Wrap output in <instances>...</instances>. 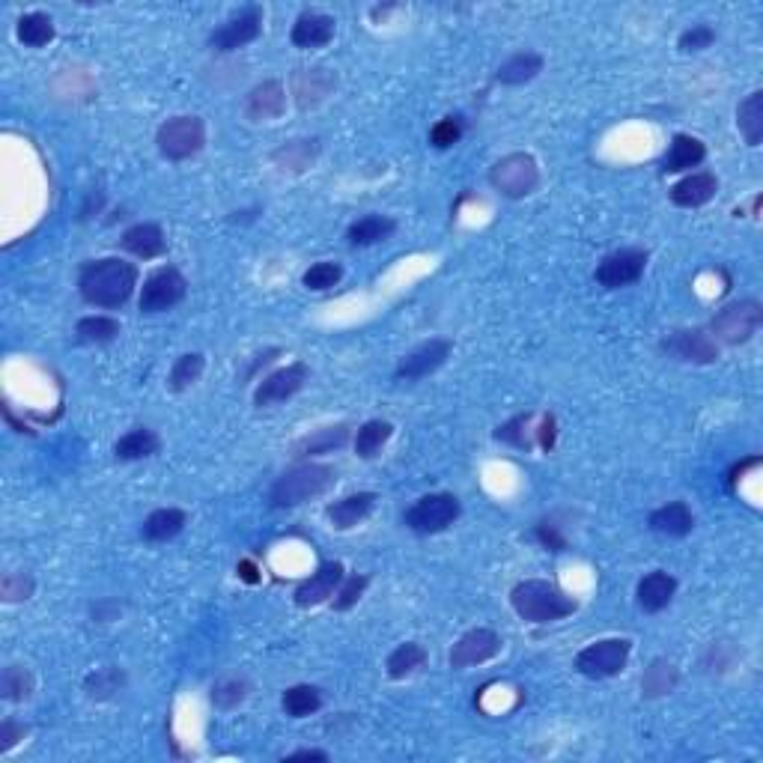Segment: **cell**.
<instances>
[{"label":"cell","mask_w":763,"mask_h":763,"mask_svg":"<svg viewBox=\"0 0 763 763\" xmlns=\"http://www.w3.org/2000/svg\"><path fill=\"white\" fill-rule=\"evenodd\" d=\"M138 287V266L126 263L120 257H105V260H93L81 269L78 275V290L81 299L93 307H123Z\"/></svg>","instance_id":"cell-1"},{"label":"cell","mask_w":763,"mask_h":763,"mask_svg":"<svg viewBox=\"0 0 763 763\" xmlns=\"http://www.w3.org/2000/svg\"><path fill=\"white\" fill-rule=\"evenodd\" d=\"M510 606L528 623H555L579 609L573 597H567L555 582H546V579L519 582L510 591Z\"/></svg>","instance_id":"cell-2"},{"label":"cell","mask_w":763,"mask_h":763,"mask_svg":"<svg viewBox=\"0 0 763 763\" xmlns=\"http://www.w3.org/2000/svg\"><path fill=\"white\" fill-rule=\"evenodd\" d=\"M337 474L331 465L325 462H299L293 468H287L275 486L269 489V504L272 507H299L310 498L325 495L334 486Z\"/></svg>","instance_id":"cell-3"},{"label":"cell","mask_w":763,"mask_h":763,"mask_svg":"<svg viewBox=\"0 0 763 763\" xmlns=\"http://www.w3.org/2000/svg\"><path fill=\"white\" fill-rule=\"evenodd\" d=\"M489 185L507 197V200H522L528 194L537 191L540 185V167L534 161V155L528 153H510L498 158L489 170Z\"/></svg>","instance_id":"cell-4"},{"label":"cell","mask_w":763,"mask_h":763,"mask_svg":"<svg viewBox=\"0 0 763 763\" xmlns=\"http://www.w3.org/2000/svg\"><path fill=\"white\" fill-rule=\"evenodd\" d=\"M763 322V307L755 299H743V302H731L725 305L713 319H710V337L716 343H728V346H740L749 343Z\"/></svg>","instance_id":"cell-5"},{"label":"cell","mask_w":763,"mask_h":763,"mask_svg":"<svg viewBox=\"0 0 763 763\" xmlns=\"http://www.w3.org/2000/svg\"><path fill=\"white\" fill-rule=\"evenodd\" d=\"M155 144L167 161H185L206 147V123L194 114L170 117L167 123L158 126Z\"/></svg>","instance_id":"cell-6"},{"label":"cell","mask_w":763,"mask_h":763,"mask_svg":"<svg viewBox=\"0 0 763 763\" xmlns=\"http://www.w3.org/2000/svg\"><path fill=\"white\" fill-rule=\"evenodd\" d=\"M459 513H462V507H459L457 495H451V492H430V495H421L406 510L403 522L415 534H442V531H448L457 522Z\"/></svg>","instance_id":"cell-7"},{"label":"cell","mask_w":763,"mask_h":763,"mask_svg":"<svg viewBox=\"0 0 763 763\" xmlns=\"http://www.w3.org/2000/svg\"><path fill=\"white\" fill-rule=\"evenodd\" d=\"M629 653H632V641H626V638H603V641H594V644H588L585 650H579V656H576V671H579L582 677H591V680L617 677V674L626 668Z\"/></svg>","instance_id":"cell-8"},{"label":"cell","mask_w":763,"mask_h":763,"mask_svg":"<svg viewBox=\"0 0 763 763\" xmlns=\"http://www.w3.org/2000/svg\"><path fill=\"white\" fill-rule=\"evenodd\" d=\"M188 293V281L176 266H158L141 287V313H164L176 307Z\"/></svg>","instance_id":"cell-9"},{"label":"cell","mask_w":763,"mask_h":763,"mask_svg":"<svg viewBox=\"0 0 763 763\" xmlns=\"http://www.w3.org/2000/svg\"><path fill=\"white\" fill-rule=\"evenodd\" d=\"M260 33H263V9L245 6L236 15H230L218 30L209 33V48L230 54V51H239V48L251 45L254 39H260Z\"/></svg>","instance_id":"cell-10"},{"label":"cell","mask_w":763,"mask_h":763,"mask_svg":"<svg viewBox=\"0 0 763 763\" xmlns=\"http://www.w3.org/2000/svg\"><path fill=\"white\" fill-rule=\"evenodd\" d=\"M662 352L689 364H713L719 358V343L704 328H677L662 340Z\"/></svg>","instance_id":"cell-11"},{"label":"cell","mask_w":763,"mask_h":763,"mask_svg":"<svg viewBox=\"0 0 763 763\" xmlns=\"http://www.w3.org/2000/svg\"><path fill=\"white\" fill-rule=\"evenodd\" d=\"M307 379H310V367L305 361H296V364H287V367L269 373L254 391V406L266 409V406H275V403H284V400L296 397L305 388Z\"/></svg>","instance_id":"cell-12"},{"label":"cell","mask_w":763,"mask_h":763,"mask_svg":"<svg viewBox=\"0 0 763 763\" xmlns=\"http://www.w3.org/2000/svg\"><path fill=\"white\" fill-rule=\"evenodd\" d=\"M501 635L495 629H486V626H477V629H468L465 635H459L457 644L451 647V668H471V665H483L489 659H495L501 653Z\"/></svg>","instance_id":"cell-13"},{"label":"cell","mask_w":763,"mask_h":763,"mask_svg":"<svg viewBox=\"0 0 763 763\" xmlns=\"http://www.w3.org/2000/svg\"><path fill=\"white\" fill-rule=\"evenodd\" d=\"M451 352H454V343H451L448 337H433V340L415 346L412 352H406V355L400 358L394 376H397V379H406V382L424 379V376L436 373V370L451 358Z\"/></svg>","instance_id":"cell-14"},{"label":"cell","mask_w":763,"mask_h":763,"mask_svg":"<svg viewBox=\"0 0 763 763\" xmlns=\"http://www.w3.org/2000/svg\"><path fill=\"white\" fill-rule=\"evenodd\" d=\"M644 269H647V251L620 248L597 266V284L606 290H620V287L635 284L644 275Z\"/></svg>","instance_id":"cell-15"},{"label":"cell","mask_w":763,"mask_h":763,"mask_svg":"<svg viewBox=\"0 0 763 763\" xmlns=\"http://www.w3.org/2000/svg\"><path fill=\"white\" fill-rule=\"evenodd\" d=\"M334 87H337V75L325 66H302L293 72V99L302 111L325 102Z\"/></svg>","instance_id":"cell-16"},{"label":"cell","mask_w":763,"mask_h":763,"mask_svg":"<svg viewBox=\"0 0 763 763\" xmlns=\"http://www.w3.org/2000/svg\"><path fill=\"white\" fill-rule=\"evenodd\" d=\"M343 579H346V576H343V564H340V561L322 564L316 573H310V579H305V582L296 588V594H293V597H296V606H299V609H313V606L331 600Z\"/></svg>","instance_id":"cell-17"},{"label":"cell","mask_w":763,"mask_h":763,"mask_svg":"<svg viewBox=\"0 0 763 763\" xmlns=\"http://www.w3.org/2000/svg\"><path fill=\"white\" fill-rule=\"evenodd\" d=\"M287 111V90L281 81L269 78L263 84H257L248 96H245V117L251 123H266V120H278Z\"/></svg>","instance_id":"cell-18"},{"label":"cell","mask_w":763,"mask_h":763,"mask_svg":"<svg viewBox=\"0 0 763 763\" xmlns=\"http://www.w3.org/2000/svg\"><path fill=\"white\" fill-rule=\"evenodd\" d=\"M719 191V179L710 170H698L683 176L674 188H671V203L680 209H698L704 203H710Z\"/></svg>","instance_id":"cell-19"},{"label":"cell","mask_w":763,"mask_h":763,"mask_svg":"<svg viewBox=\"0 0 763 763\" xmlns=\"http://www.w3.org/2000/svg\"><path fill=\"white\" fill-rule=\"evenodd\" d=\"M376 501H379L376 492H355V495H346V498L328 504V507H325V516H328V522H331L337 531H352L355 525H361V522L373 513Z\"/></svg>","instance_id":"cell-20"},{"label":"cell","mask_w":763,"mask_h":763,"mask_svg":"<svg viewBox=\"0 0 763 763\" xmlns=\"http://www.w3.org/2000/svg\"><path fill=\"white\" fill-rule=\"evenodd\" d=\"M334 30H337V21L325 12H302L293 24V45L302 48V51H313V48H322L334 39Z\"/></svg>","instance_id":"cell-21"},{"label":"cell","mask_w":763,"mask_h":763,"mask_svg":"<svg viewBox=\"0 0 763 763\" xmlns=\"http://www.w3.org/2000/svg\"><path fill=\"white\" fill-rule=\"evenodd\" d=\"M120 248L129 251L132 257H138V260H155L167 251V239H164V230L158 224L141 221V224L129 227L120 236Z\"/></svg>","instance_id":"cell-22"},{"label":"cell","mask_w":763,"mask_h":763,"mask_svg":"<svg viewBox=\"0 0 763 763\" xmlns=\"http://www.w3.org/2000/svg\"><path fill=\"white\" fill-rule=\"evenodd\" d=\"M674 594H677V579L668 576L665 570L647 573V576L638 582V591H635L638 606L647 611V614H656V611L668 609L671 600H674Z\"/></svg>","instance_id":"cell-23"},{"label":"cell","mask_w":763,"mask_h":763,"mask_svg":"<svg viewBox=\"0 0 763 763\" xmlns=\"http://www.w3.org/2000/svg\"><path fill=\"white\" fill-rule=\"evenodd\" d=\"M647 525H650V531H656L662 537H686L695 528V516L686 501H671V504L653 510Z\"/></svg>","instance_id":"cell-24"},{"label":"cell","mask_w":763,"mask_h":763,"mask_svg":"<svg viewBox=\"0 0 763 763\" xmlns=\"http://www.w3.org/2000/svg\"><path fill=\"white\" fill-rule=\"evenodd\" d=\"M540 72H543V57L537 51H516L498 66L495 81L504 87H522V84L534 81Z\"/></svg>","instance_id":"cell-25"},{"label":"cell","mask_w":763,"mask_h":763,"mask_svg":"<svg viewBox=\"0 0 763 763\" xmlns=\"http://www.w3.org/2000/svg\"><path fill=\"white\" fill-rule=\"evenodd\" d=\"M397 233V221L388 218V215H364L358 218L349 230H346V239L352 248H370V245H379L385 239H391Z\"/></svg>","instance_id":"cell-26"},{"label":"cell","mask_w":763,"mask_h":763,"mask_svg":"<svg viewBox=\"0 0 763 763\" xmlns=\"http://www.w3.org/2000/svg\"><path fill=\"white\" fill-rule=\"evenodd\" d=\"M704 158H707L704 141H698L692 135H674V141L665 153V161H662V170L665 173H683V170L698 167Z\"/></svg>","instance_id":"cell-27"},{"label":"cell","mask_w":763,"mask_h":763,"mask_svg":"<svg viewBox=\"0 0 763 763\" xmlns=\"http://www.w3.org/2000/svg\"><path fill=\"white\" fill-rule=\"evenodd\" d=\"M185 522H188V513H185V510H179V507H161V510H155V513H150V516L144 519L141 537L150 540V543H167V540H173V537L185 528Z\"/></svg>","instance_id":"cell-28"},{"label":"cell","mask_w":763,"mask_h":763,"mask_svg":"<svg viewBox=\"0 0 763 763\" xmlns=\"http://www.w3.org/2000/svg\"><path fill=\"white\" fill-rule=\"evenodd\" d=\"M161 451V439L150 427H135L132 433H126L117 445H114V457L123 462H135V459L155 457Z\"/></svg>","instance_id":"cell-29"},{"label":"cell","mask_w":763,"mask_h":763,"mask_svg":"<svg viewBox=\"0 0 763 763\" xmlns=\"http://www.w3.org/2000/svg\"><path fill=\"white\" fill-rule=\"evenodd\" d=\"M349 442V427L346 424H337V427H325V430H316L305 436L302 442H296L293 448V457H313V454H331V451H340L343 445Z\"/></svg>","instance_id":"cell-30"},{"label":"cell","mask_w":763,"mask_h":763,"mask_svg":"<svg viewBox=\"0 0 763 763\" xmlns=\"http://www.w3.org/2000/svg\"><path fill=\"white\" fill-rule=\"evenodd\" d=\"M495 439L516 448V451H534L537 448V427H534V412H522L510 421H504L495 430Z\"/></svg>","instance_id":"cell-31"},{"label":"cell","mask_w":763,"mask_h":763,"mask_svg":"<svg viewBox=\"0 0 763 763\" xmlns=\"http://www.w3.org/2000/svg\"><path fill=\"white\" fill-rule=\"evenodd\" d=\"M15 36H18V42H24L27 48H45L48 42H54L57 30H54L51 15H45V12H27V15L18 18Z\"/></svg>","instance_id":"cell-32"},{"label":"cell","mask_w":763,"mask_h":763,"mask_svg":"<svg viewBox=\"0 0 763 763\" xmlns=\"http://www.w3.org/2000/svg\"><path fill=\"white\" fill-rule=\"evenodd\" d=\"M677 683H680L677 665H671L668 659H653V662L644 668L641 695H644V698H662V695H668Z\"/></svg>","instance_id":"cell-33"},{"label":"cell","mask_w":763,"mask_h":763,"mask_svg":"<svg viewBox=\"0 0 763 763\" xmlns=\"http://www.w3.org/2000/svg\"><path fill=\"white\" fill-rule=\"evenodd\" d=\"M737 129L743 132L749 147H761L763 141V93L755 90L737 108Z\"/></svg>","instance_id":"cell-34"},{"label":"cell","mask_w":763,"mask_h":763,"mask_svg":"<svg viewBox=\"0 0 763 763\" xmlns=\"http://www.w3.org/2000/svg\"><path fill=\"white\" fill-rule=\"evenodd\" d=\"M284 704V713L290 719H305V716H313L322 710V689L319 686H310V683H299V686H290L281 698Z\"/></svg>","instance_id":"cell-35"},{"label":"cell","mask_w":763,"mask_h":763,"mask_svg":"<svg viewBox=\"0 0 763 763\" xmlns=\"http://www.w3.org/2000/svg\"><path fill=\"white\" fill-rule=\"evenodd\" d=\"M120 334V322L114 316H84L78 319L75 325V340L78 343H87V346H102V343H111L117 340Z\"/></svg>","instance_id":"cell-36"},{"label":"cell","mask_w":763,"mask_h":763,"mask_svg":"<svg viewBox=\"0 0 763 763\" xmlns=\"http://www.w3.org/2000/svg\"><path fill=\"white\" fill-rule=\"evenodd\" d=\"M394 436V424L391 421H367L358 427L355 433V457L373 459Z\"/></svg>","instance_id":"cell-37"},{"label":"cell","mask_w":763,"mask_h":763,"mask_svg":"<svg viewBox=\"0 0 763 763\" xmlns=\"http://www.w3.org/2000/svg\"><path fill=\"white\" fill-rule=\"evenodd\" d=\"M424 662H427V650H424V644H418V641H406V644H400L397 650H391V656H388L385 668H388V677H391V680H403V677L415 674Z\"/></svg>","instance_id":"cell-38"},{"label":"cell","mask_w":763,"mask_h":763,"mask_svg":"<svg viewBox=\"0 0 763 763\" xmlns=\"http://www.w3.org/2000/svg\"><path fill=\"white\" fill-rule=\"evenodd\" d=\"M33 674L24 665H6L0 674V695L12 704H21L33 695Z\"/></svg>","instance_id":"cell-39"},{"label":"cell","mask_w":763,"mask_h":763,"mask_svg":"<svg viewBox=\"0 0 763 763\" xmlns=\"http://www.w3.org/2000/svg\"><path fill=\"white\" fill-rule=\"evenodd\" d=\"M316 153H319L316 141H290L287 147H281L278 153H272V161H275V164H281V170L305 173L307 167L313 164Z\"/></svg>","instance_id":"cell-40"},{"label":"cell","mask_w":763,"mask_h":763,"mask_svg":"<svg viewBox=\"0 0 763 763\" xmlns=\"http://www.w3.org/2000/svg\"><path fill=\"white\" fill-rule=\"evenodd\" d=\"M206 370V358L200 352H185L176 358L173 370H170V391H185L191 388Z\"/></svg>","instance_id":"cell-41"},{"label":"cell","mask_w":763,"mask_h":763,"mask_svg":"<svg viewBox=\"0 0 763 763\" xmlns=\"http://www.w3.org/2000/svg\"><path fill=\"white\" fill-rule=\"evenodd\" d=\"M123 683H126V674H123L117 665H108V668L93 671V674L84 680V692H87L93 701H105V698H111L114 692H120Z\"/></svg>","instance_id":"cell-42"},{"label":"cell","mask_w":763,"mask_h":763,"mask_svg":"<svg viewBox=\"0 0 763 763\" xmlns=\"http://www.w3.org/2000/svg\"><path fill=\"white\" fill-rule=\"evenodd\" d=\"M340 281H343V266H340V263H331V260L313 263V266L305 272V278H302V284H305L310 293L334 290Z\"/></svg>","instance_id":"cell-43"},{"label":"cell","mask_w":763,"mask_h":763,"mask_svg":"<svg viewBox=\"0 0 763 763\" xmlns=\"http://www.w3.org/2000/svg\"><path fill=\"white\" fill-rule=\"evenodd\" d=\"M248 692H251L248 680H242V677H227V680H218V683L212 686V704H215L218 710H236V707L248 698Z\"/></svg>","instance_id":"cell-44"},{"label":"cell","mask_w":763,"mask_h":763,"mask_svg":"<svg viewBox=\"0 0 763 763\" xmlns=\"http://www.w3.org/2000/svg\"><path fill=\"white\" fill-rule=\"evenodd\" d=\"M33 591H36L33 576H30V573H21V570L6 573L3 582H0V597H3V603H24V600L33 597Z\"/></svg>","instance_id":"cell-45"},{"label":"cell","mask_w":763,"mask_h":763,"mask_svg":"<svg viewBox=\"0 0 763 763\" xmlns=\"http://www.w3.org/2000/svg\"><path fill=\"white\" fill-rule=\"evenodd\" d=\"M367 585H370V576L352 573L349 579H343L340 588L334 591V611H349L352 606H358V600L364 597Z\"/></svg>","instance_id":"cell-46"},{"label":"cell","mask_w":763,"mask_h":763,"mask_svg":"<svg viewBox=\"0 0 763 763\" xmlns=\"http://www.w3.org/2000/svg\"><path fill=\"white\" fill-rule=\"evenodd\" d=\"M462 132H465L462 117H445V120H439L430 129V144L436 150H451V147H457L459 141H462Z\"/></svg>","instance_id":"cell-47"},{"label":"cell","mask_w":763,"mask_h":763,"mask_svg":"<svg viewBox=\"0 0 763 763\" xmlns=\"http://www.w3.org/2000/svg\"><path fill=\"white\" fill-rule=\"evenodd\" d=\"M713 42H716V30H713L710 24H692V27L683 30L680 39H677L680 51H686V54H698V51L710 48Z\"/></svg>","instance_id":"cell-48"},{"label":"cell","mask_w":763,"mask_h":763,"mask_svg":"<svg viewBox=\"0 0 763 763\" xmlns=\"http://www.w3.org/2000/svg\"><path fill=\"white\" fill-rule=\"evenodd\" d=\"M534 534H537V540H540L549 552H564V549H567V537H564L561 528H558L555 522H549V519L540 522Z\"/></svg>","instance_id":"cell-49"},{"label":"cell","mask_w":763,"mask_h":763,"mask_svg":"<svg viewBox=\"0 0 763 763\" xmlns=\"http://www.w3.org/2000/svg\"><path fill=\"white\" fill-rule=\"evenodd\" d=\"M24 734H27L24 725H18L15 719H6L0 725V752H9L12 746H18V740H24Z\"/></svg>","instance_id":"cell-50"},{"label":"cell","mask_w":763,"mask_h":763,"mask_svg":"<svg viewBox=\"0 0 763 763\" xmlns=\"http://www.w3.org/2000/svg\"><path fill=\"white\" fill-rule=\"evenodd\" d=\"M555 439H558V424H555L552 415H543V418H540V427H537V448L552 451V448H555Z\"/></svg>","instance_id":"cell-51"},{"label":"cell","mask_w":763,"mask_h":763,"mask_svg":"<svg viewBox=\"0 0 763 763\" xmlns=\"http://www.w3.org/2000/svg\"><path fill=\"white\" fill-rule=\"evenodd\" d=\"M293 761L325 763L328 761V752H319V749H302V752H293V755H287V758H284V763H293Z\"/></svg>","instance_id":"cell-52"},{"label":"cell","mask_w":763,"mask_h":763,"mask_svg":"<svg viewBox=\"0 0 763 763\" xmlns=\"http://www.w3.org/2000/svg\"><path fill=\"white\" fill-rule=\"evenodd\" d=\"M278 355H281V349H266L263 355H257L254 367L248 370V379H254V376H257V370H260V367H266V364H272V361H275Z\"/></svg>","instance_id":"cell-53"},{"label":"cell","mask_w":763,"mask_h":763,"mask_svg":"<svg viewBox=\"0 0 763 763\" xmlns=\"http://www.w3.org/2000/svg\"><path fill=\"white\" fill-rule=\"evenodd\" d=\"M236 573H239V576H242L245 582H251V585H254V582H260V576H257V567H254L251 561H239Z\"/></svg>","instance_id":"cell-54"}]
</instances>
